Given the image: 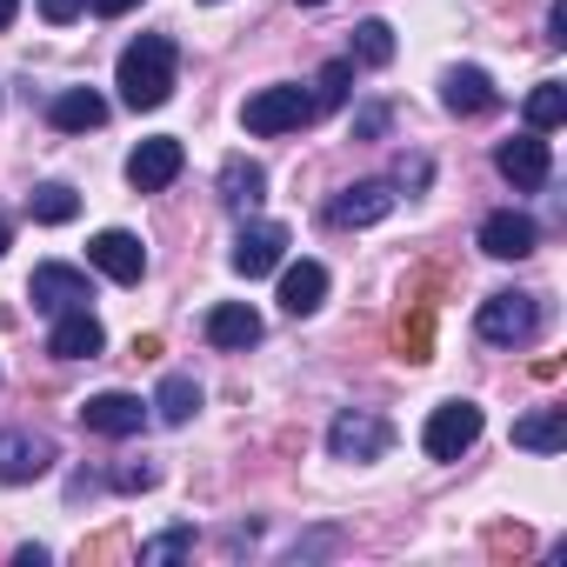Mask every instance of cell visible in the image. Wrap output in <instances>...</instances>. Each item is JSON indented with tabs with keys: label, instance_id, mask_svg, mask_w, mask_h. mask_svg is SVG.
<instances>
[{
	"label": "cell",
	"instance_id": "8",
	"mask_svg": "<svg viewBox=\"0 0 567 567\" xmlns=\"http://www.w3.org/2000/svg\"><path fill=\"white\" fill-rule=\"evenodd\" d=\"M181 141L174 134H154V141H141L134 154H127V187L134 194H161V187H174L181 181Z\"/></svg>",
	"mask_w": 567,
	"mask_h": 567
},
{
	"label": "cell",
	"instance_id": "1",
	"mask_svg": "<svg viewBox=\"0 0 567 567\" xmlns=\"http://www.w3.org/2000/svg\"><path fill=\"white\" fill-rule=\"evenodd\" d=\"M174 68H181L174 41H167V34H141L134 48H121L114 87H121V101H127L134 114H147V107H161V101L174 94Z\"/></svg>",
	"mask_w": 567,
	"mask_h": 567
},
{
	"label": "cell",
	"instance_id": "19",
	"mask_svg": "<svg viewBox=\"0 0 567 567\" xmlns=\"http://www.w3.org/2000/svg\"><path fill=\"white\" fill-rule=\"evenodd\" d=\"M207 341H214V348H254V341H260V315H254L247 301H220V308L207 315Z\"/></svg>",
	"mask_w": 567,
	"mask_h": 567
},
{
	"label": "cell",
	"instance_id": "7",
	"mask_svg": "<svg viewBox=\"0 0 567 567\" xmlns=\"http://www.w3.org/2000/svg\"><path fill=\"white\" fill-rule=\"evenodd\" d=\"M28 301L48 308V315H68V308H87L94 288H87V274H81V267H68V260H41L34 280H28Z\"/></svg>",
	"mask_w": 567,
	"mask_h": 567
},
{
	"label": "cell",
	"instance_id": "3",
	"mask_svg": "<svg viewBox=\"0 0 567 567\" xmlns=\"http://www.w3.org/2000/svg\"><path fill=\"white\" fill-rule=\"evenodd\" d=\"M240 121H247V134H295V127H308V121H315V94H301L295 81L260 87V94L240 107Z\"/></svg>",
	"mask_w": 567,
	"mask_h": 567
},
{
	"label": "cell",
	"instance_id": "15",
	"mask_svg": "<svg viewBox=\"0 0 567 567\" xmlns=\"http://www.w3.org/2000/svg\"><path fill=\"white\" fill-rule=\"evenodd\" d=\"M107 348V334H101V321L87 315V308H68L61 321H54V334H48V354L54 361H94Z\"/></svg>",
	"mask_w": 567,
	"mask_h": 567
},
{
	"label": "cell",
	"instance_id": "12",
	"mask_svg": "<svg viewBox=\"0 0 567 567\" xmlns=\"http://www.w3.org/2000/svg\"><path fill=\"white\" fill-rule=\"evenodd\" d=\"M394 200H401V194H394L388 181H354V187H341V194H334L328 220H334V227H374V220H388V214H394Z\"/></svg>",
	"mask_w": 567,
	"mask_h": 567
},
{
	"label": "cell",
	"instance_id": "30",
	"mask_svg": "<svg viewBox=\"0 0 567 567\" xmlns=\"http://www.w3.org/2000/svg\"><path fill=\"white\" fill-rule=\"evenodd\" d=\"M381 127H388V107H368V114H361V121H354V134H361V141H374V134H381Z\"/></svg>",
	"mask_w": 567,
	"mask_h": 567
},
{
	"label": "cell",
	"instance_id": "13",
	"mask_svg": "<svg viewBox=\"0 0 567 567\" xmlns=\"http://www.w3.org/2000/svg\"><path fill=\"white\" fill-rule=\"evenodd\" d=\"M494 167H501V181H514L520 194H534V187H547V174H554V161H547V141H540V134H520V141H501V154H494Z\"/></svg>",
	"mask_w": 567,
	"mask_h": 567
},
{
	"label": "cell",
	"instance_id": "24",
	"mask_svg": "<svg viewBox=\"0 0 567 567\" xmlns=\"http://www.w3.org/2000/svg\"><path fill=\"white\" fill-rule=\"evenodd\" d=\"M560 121H567V87H560V81H540V87L527 94V127L547 134V127H560Z\"/></svg>",
	"mask_w": 567,
	"mask_h": 567
},
{
	"label": "cell",
	"instance_id": "11",
	"mask_svg": "<svg viewBox=\"0 0 567 567\" xmlns=\"http://www.w3.org/2000/svg\"><path fill=\"white\" fill-rule=\"evenodd\" d=\"M87 260H94L107 280H121V288H134V280L147 274V247H141L127 227H107V234H94V240H87Z\"/></svg>",
	"mask_w": 567,
	"mask_h": 567
},
{
	"label": "cell",
	"instance_id": "2",
	"mask_svg": "<svg viewBox=\"0 0 567 567\" xmlns=\"http://www.w3.org/2000/svg\"><path fill=\"white\" fill-rule=\"evenodd\" d=\"M540 301L534 295H487L481 301V315H474V328H481V341H494V348H527L534 334H540Z\"/></svg>",
	"mask_w": 567,
	"mask_h": 567
},
{
	"label": "cell",
	"instance_id": "5",
	"mask_svg": "<svg viewBox=\"0 0 567 567\" xmlns=\"http://www.w3.org/2000/svg\"><path fill=\"white\" fill-rule=\"evenodd\" d=\"M474 441H481V408H474V401H441V408L427 414V427H421V447H427L434 461H461Z\"/></svg>",
	"mask_w": 567,
	"mask_h": 567
},
{
	"label": "cell",
	"instance_id": "28",
	"mask_svg": "<svg viewBox=\"0 0 567 567\" xmlns=\"http://www.w3.org/2000/svg\"><path fill=\"white\" fill-rule=\"evenodd\" d=\"M114 487H121V494H141V487H154V467H147V461H141V467L127 461V467H114Z\"/></svg>",
	"mask_w": 567,
	"mask_h": 567
},
{
	"label": "cell",
	"instance_id": "10",
	"mask_svg": "<svg viewBox=\"0 0 567 567\" xmlns=\"http://www.w3.org/2000/svg\"><path fill=\"white\" fill-rule=\"evenodd\" d=\"M54 467V441L34 427H0V481H41Z\"/></svg>",
	"mask_w": 567,
	"mask_h": 567
},
{
	"label": "cell",
	"instance_id": "34",
	"mask_svg": "<svg viewBox=\"0 0 567 567\" xmlns=\"http://www.w3.org/2000/svg\"><path fill=\"white\" fill-rule=\"evenodd\" d=\"M301 8H328V0H301Z\"/></svg>",
	"mask_w": 567,
	"mask_h": 567
},
{
	"label": "cell",
	"instance_id": "14",
	"mask_svg": "<svg viewBox=\"0 0 567 567\" xmlns=\"http://www.w3.org/2000/svg\"><path fill=\"white\" fill-rule=\"evenodd\" d=\"M534 247H540V227H534L527 214L501 207V214L481 220V254H494V260H527Z\"/></svg>",
	"mask_w": 567,
	"mask_h": 567
},
{
	"label": "cell",
	"instance_id": "18",
	"mask_svg": "<svg viewBox=\"0 0 567 567\" xmlns=\"http://www.w3.org/2000/svg\"><path fill=\"white\" fill-rule=\"evenodd\" d=\"M48 121H54L61 134H94V127L107 121V101H101L94 87H68V94H54Z\"/></svg>",
	"mask_w": 567,
	"mask_h": 567
},
{
	"label": "cell",
	"instance_id": "17",
	"mask_svg": "<svg viewBox=\"0 0 567 567\" xmlns=\"http://www.w3.org/2000/svg\"><path fill=\"white\" fill-rule=\"evenodd\" d=\"M441 101H447V114H494V107H501V87H494L481 68H454V74L441 81Z\"/></svg>",
	"mask_w": 567,
	"mask_h": 567
},
{
	"label": "cell",
	"instance_id": "20",
	"mask_svg": "<svg viewBox=\"0 0 567 567\" xmlns=\"http://www.w3.org/2000/svg\"><path fill=\"white\" fill-rule=\"evenodd\" d=\"M220 200H227L234 214L260 207V200H267V167H260V161H227V167H220Z\"/></svg>",
	"mask_w": 567,
	"mask_h": 567
},
{
	"label": "cell",
	"instance_id": "6",
	"mask_svg": "<svg viewBox=\"0 0 567 567\" xmlns=\"http://www.w3.org/2000/svg\"><path fill=\"white\" fill-rule=\"evenodd\" d=\"M280 254H288V227H280V220H247V227L234 234L227 267H234L240 280H260V274H274V267H280Z\"/></svg>",
	"mask_w": 567,
	"mask_h": 567
},
{
	"label": "cell",
	"instance_id": "16",
	"mask_svg": "<svg viewBox=\"0 0 567 567\" xmlns=\"http://www.w3.org/2000/svg\"><path fill=\"white\" fill-rule=\"evenodd\" d=\"M321 301H328V267H321V260H295L288 274H280V308H288L295 321L315 315Z\"/></svg>",
	"mask_w": 567,
	"mask_h": 567
},
{
	"label": "cell",
	"instance_id": "23",
	"mask_svg": "<svg viewBox=\"0 0 567 567\" xmlns=\"http://www.w3.org/2000/svg\"><path fill=\"white\" fill-rule=\"evenodd\" d=\"M28 214H34L41 227H61V220H74V214H81V194H74L68 181H48V187H34V194H28Z\"/></svg>",
	"mask_w": 567,
	"mask_h": 567
},
{
	"label": "cell",
	"instance_id": "4",
	"mask_svg": "<svg viewBox=\"0 0 567 567\" xmlns=\"http://www.w3.org/2000/svg\"><path fill=\"white\" fill-rule=\"evenodd\" d=\"M388 447H394V427L381 414H368V408H341L334 427H328V454L334 461H381Z\"/></svg>",
	"mask_w": 567,
	"mask_h": 567
},
{
	"label": "cell",
	"instance_id": "22",
	"mask_svg": "<svg viewBox=\"0 0 567 567\" xmlns=\"http://www.w3.org/2000/svg\"><path fill=\"white\" fill-rule=\"evenodd\" d=\"M147 408H154V414H161L167 427H187V421L200 414V388H194L187 374H167V381H161V394H154Z\"/></svg>",
	"mask_w": 567,
	"mask_h": 567
},
{
	"label": "cell",
	"instance_id": "29",
	"mask_svg": "<svg viewBox=\"0 0 567 567\" xmlns=\"http://www.w3.org/2000/svg\"><path fill=\"white\" fill-rule=\"evenodd\" d=\"M81 8H87V0H41V14H48V21H54V28H61V21H74V14H81Z\"/></svg>",
	"mask_w": 567,
	"mask_h": 567
},
{
	"label": "cell",
	"instance_id": "9",
	"mask_svg": "<svg viewBox=\"0 0 567 567\" xmlns=\"http://www.w3.org/2000/svg\"><path fill=\"white\" fill-rule=\"evenodd\" d=\"M81 427H87V434H107V441H127V434H141V427H147V401H141V394L107 388V394H94V401L81 408Z\"/></svg>",
	"mask_w": 567,
	"mask_h": 567
},
{
	"label": "cell",
	"instance_id": "27",
	"mask_svg": "<svg viewBox=\"0 0 567 567\" xmlns=\"http://www.w3.org/2000/svg\"><path fill=\"white\" fill-rule=\"evenodd\" d=\"M187 547H194V534H187V527H174V534H161V540H147V547H141V560H147V567H161V560H181Z\"/></svg>",
	"mask_w": 567,
	"mask_h": 567
},
{
	"label": "cell",
	"instance_id": "32",
	"mask_svg": "<svg viewBox=\"0 0 567 567\" xmlns=\"http://www.w3.org/2000/svg\"><path fill=\"white\" fill-rule=\"evenodd\" d=\"M14 14H21V0H0V28H14Z\"/></svg>",
	"mask_w": 567,
	"mask_h": 567
},
{
	"label": "cell",
	"instance_id": "33",
	"mask_svg": "<svg viewBox=\"0 0 567 567\" xmlns=\"http://www.w3.org/2000/svg\"><path fill=\"white\" fill-rule=\"evenodd\" d=\"M0 254H8V220H0Z\"/></svg>",
	"mask_w": 567,
	"mask_h": 567
},
{
	"label": "cell",
	"instance_id": "21",
	"mask_svg": "<svg viewBox=\"0 0 567 567\" xmlns=\"http://www.w3.org/2000/svg\"><path fill=\"white\" fill-rule=\"evenodd\" d=\"M514 447H527V454H560V447H567V414H560V408H540V414L514 421Z\"/></svg>",
	"mask_w": 567,
	"mask_h": 567
},
{
	"label": "cell",
	"instance_id": "31",
	"mask_svg": "<svg viewBox=\"0 0 567 567\" xmlns=\"http://www.w3.org/2000/svg\"><path fill=\"white\" fill-rule=\"evenodd\" d=\"M127 8H141V0H94V14H107V21H121Z\"/></svg>",
	"mask_w": 567,
	"mask_h": 567
},
{
	"label": "cell",
	"instance_id": "26",
	"mask_svg": "<svg viewBox=\"0 0 567 567\" xmlns=\"http://www.w3.org/2000/svg\"><path fill=\"white\" fill-rule=\"evenodd\" d=\"M348 81H354V61H328L321 81H315V114H321V107H341V101H348Z\"/></svg>",
	"mask_w": 567,
	"mask_h": 567
},
{
	"label": "cell",
	"instance_id": "25",
	"mask_svg": "<svg viewBox=\"0 0 567 567\" xmlns=\"http://www.w3.org/2000/svg\"><path fill=\"white\" fill-rule=\"evenodd\" d=\"M354 61L361 68H388L394 61V28L388 21H361L354 28Z\"/></svg>",
	"mask_w": 567,
	"mask_h": 567
}]
</instances>
